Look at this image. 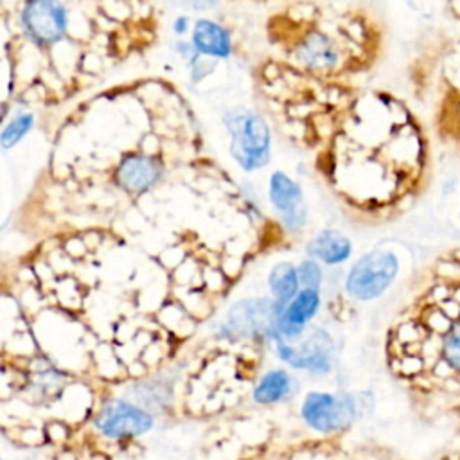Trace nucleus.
<instances>
[{
    "label": "nucleus",
    "instance_id": "25",
    "mask_svg": "<svg viewBox=\"0 0 460 460\" xmlns=\"http://www.w3.org/2000/svg\"><path fill=\"white\" fill-rule=\"evenodd\" d=\"M442 5H444V11L447 13V16L456 25H460V0H442Z\"/></svg>",
    "mask_w": 460,
    "mask_h": 460
},
{
    "label": "nucleus",
    "instance_id": "16",
    "mask_svg": "<svg viewBox=\"0 0 460 460\" xmlns=\"http://www.w3.org/2000/svg\"><path fill=\"white\" fill-rule=\"evenodd\" d=\"M352 241L334 228L320 230L305 244L307 257L316 259L325 266H338L347 262L352 255Z\"/></svg>",
    "mask_w": 460,
    "mask_h": 460
},
{
    "label": "nucleus",
    "instance_id": "1",
    "mask_svg": "<svg viewBox=\"0 0 460 460\" xmlns=\"http://www.w3.org/2000/svg\"><path fill=\"white\" fill-rule=\"evenodd\" d=\"M288 119L314 149L329 189L361 212H386L417 198L431 174L428 120L399 93L288 68Z\"/></svg>",
    "mask_w": 460,
    "mask_h": 460
},
{
    "label": "nucleus",
    "instance_id": "8",
    "mask_svg": "<svg viewBox=\"0 0 460 460\" xmlns=\"http://www.w3.org/2000/svg\"><path fill=\"white\" fill-rule=\"evenodd\" d=\"M273 345L279 359L296 370L322 376L332 368V340L320 327L307 329L296 341H286L279 336Z\"/></svg>",
    "mask_w": 460,
    "mask_h": 460
},
{
    "label": "nucleus",
    "instance_id": "24",
    "mask_svg": "<svg viewBox=\"0 0 460 460\" xmlns=\"http://www.w3.org/2000/svg\"><path fill=\"white\" fill-rule=\"evenodd\" d=\"M172 34L176 38H183L190 29H192V20L187 16V14H178L174 20H172Z\"/></svg>",
    "mask_w": 460,
    "mask_h": 460
},
{
    "label": "nucleus",
    "instance_id": "4",
    "mask_svg": "<svg viewBox=\"0 0 460 460\" xmlns=\"http://www.w3.org/2000/svg\"><path fill=\"white\" fill-rule=\"evenodd\" d=\"M406 74L411 95L428 113L431 133L460 151V31L422 45Z\"/></svg>",
    "mask_w": 460,
    "mask_h": 460
},
{
    "label": "nucleus",
    "instance_id": "10",
    "mask_svg": "<svg viewBox=\"0 0 460 460\" xmlns=\"http://www.w3.org/2000/svg\"><path fill=\"white\" fill-rule=\"evenodd\" d=\"M20 25L31 43L36 47H50L66 34L68 11L61 0H25Z\"/></svg>",
    "mask_w": 460,
    "mask_h": 460
},
{
    "label": "nucleus",
    "instance_id": "6",
    "mask_svg": "<svg viewBox=\"0 0 460 460\" xmlns=\"http://www.w3.org/2000/svg\"><path fill=\"white\" fill-rule=\"evenodd\" d=\"M401 261L392 250H372L363 253L347 271L345 291L358 302L379 298L397 279Z\"/></svg>",
    "mask_w": 460,
    "mask_h": 460
},
{
    "label": "nucleus",
    "instance_id": "18",
    "mask_svg": "<svg viewBox=\"0 0 460 460\" xmlns=\"http://www.w3.org/2000/svg\"><path fill=\"white\" fill-rule=\"evenodd\" d=\"M291 390H293L291 374L286 368H271L259 377L252 392V397L257 404L268 406V404H277L288 399Z\"/></svg>",
    "mask_w": 460,
    "mask_h": 460
},
{
    "label": "nucleus",
    "instance_id": "11",
    "mask_svg": "<svg viewBox=\"0 0 460 460\" xmlns=\"http://www.w3.org/2000/svg\"><path fill=\"white\" fill-rule=\"evenodd\" d=\"M153 426L155 417L149 411L124 399H108L95 415V428L111 440L137 438Z\"/></svg>",
    "mask_w": 460,
    "mask_h": 460
},
{
    "label": "nucleus",
    "instance_id": "3",
    "mask_svg": "<svg viewBox=\"0 0 460 460\" xmlns=\"http://www.w3.org/2000/svg\"><path fill=\"white\" fill-rule=\"evenodd\" d=\"M392 340L390 365L401 377L451 386L460 379V286H435L413 316L395 325Z\"/></svg>",
    "mask_w": 460,
    "mask_h": 460
},
{
    "label": "nucleus",
    "instance_id": "2",
    "mask_svg": "<svg viewBox=\"0 0 460 460\" xmlns=\"http://www.w3.org/2000/svg\"><path fill=\"white\" fill-rule=\"evenodd\" d=\"M275 36L288 65L331 81L361 83L388 49L381 16L356 2H296L275 23Z\"/></svg>",
    "mask_w": 460,
    "mask_h": 460
},
{
    "label": "nucleus",
    "instance_id": "9",
    "mask_svg": "<svg viewBox=\"0 0 460 460\" xmlns=\"http://www.w3.org/2000/svg\"><path fill=\"white\" fill-rule=\"evenodd\" d=\"M358 415L356 399L350 394L331 392H309L305 394L300 417L304 422L318 433H336L354 422Z\"/></svg>",
    "mask_w": 460,
    "mask_h": 460
},
{
    "label": "nucleus",
    "instance_id": "14",
    "mask_svg": "<svg viewBox=\"0 0 460 460\" xmlns=\"http://www.w3.org/2000/svg\"><path fill=\"white\" fill-rule=\"evenodd\" d=\"M320 305H322L320 289L300 288V291L289 300V304L277 316V334L286 341H296L307 331L309 322L318 314Z\"/></svg>",
    "mask_w": 460,
    "mask_h": 460
},
{
    "label": "nucleus",
    "instance_id": "12",
    "mask_svg": "<svg viewBox=\"0 0 460 460\" xmlns=\"http://www.w3.org/2000/svg\"><path fill=\"white\" fill-rule=\"evenodd\" d=\"M268 199L282 226L296 234L307 223V205L302 185L284 171H273L268 180Z\"/></svg>",
    "mask_w": 460,
    "mask_h": 460
},
{
    "label": "nucleus",
    "instance_id": "5",
    "mask_svg": "<svg viewBox=\"0 0 460 460\" xmlns=\"http://www.w3.org/2000/svg\"><path fill=\"white\" fill-rule=\"evenodd\" d=\"M221 122L228 135L230 156L244 172L259 171L270 164L271 128L259 110L243 104L230 106L223 111Z\"/></svg>",
    "mask_w": 460,
    "mask_h": 460
},
{
    "label": "nucleus",
    "instance_id": "15",
    "mask_svg": "<svg viewBox=\"0 0 460 460\" xmlns=\"http://www.w3.org/2000/svg\"><path fill=\"white\" fill-rule=\"evenodd\" d=\"M190 41L198 54L210 59H230L234 54V40L230 31L212 18H198L190 29Z\"/></svg>",
    "mask_w": 460,
    "mask_h": 460
},
{
    "label": "nucleus",
    "instance_id": "19",
    "mask_svg": "<svg viewBox=\"0 0 460 460\" xmlns=\"http://www.w3.org/2000/svg\"><path fill=\"white\" fill-rule=\"evenodd\" d=\"M36 117L31 111H18L11 117V120L0 131V147L13 149L18 146L34 128Z\"/></svg>",
    "mask_w": 460,
    "mask_h": 460
},
{
    "label": "nucleus",
    "instance_id": "17",
    "mask_svg": "<svg viewBox=\"0 0 460 460\" xmlns=\"http://www.w3.org/2000/svg\"><path fill=\"white\" fill-rule=\"evenodd\" d=\"M268 288L271 293V298L275 302L277 313L280 314L282 309L289 304V300L300 291V280L298 271L293 262L282 261L277 262L270 273H268Z\"/></svg>",
    "mask_w": 460,
    "mask_h": 460
},
{
    "label": "nucleus",
    "instance_id": "23",
    "mask_svg": "<svg viewBox=\"0 0 460 460\" xmlns=\"http://www.w3.org/2000/svg\"><path fill=\"white\" fill-rule=\"evenodd\" d=\"M172 50H174V54L176 56H180L183 61H190L198 52H196V49H194V45H192V41L189 40H183V38H178L174 43H172Z\"/></svg>",
    "mask_w": 460,
    "mask_h": 460
},
{
    "label": "nucleus",
    "instance_id": "21",
    "mask_svg": "<svg viewBox=\"0 0 460 460\" xmlns=\"http://www.w3.org/2000/svg\"><path fill=\"white\" fill-rule=\"evenodd\" d=\"M187 66H189V75H190V83L192 84H198L201 83L216 66V59H210V58H205L201 54H196L190 61H187Z\"/></svg>",
    "mask_w": 460,
    "mask_h": 460
},
{
    "label": "nucleus",
    "instance_id": "13",
    "mask_svg": "<svg viewBox=\"0 0 460 460\" xmlns=\"http://www.w3.org/2000/svg\"><path fill=\"white\" fill-rule=\"evenodd\" d=\"M164 176L160 158L146 153H128L115 169L117 185L128 194H142L153 189Z\"/></svg>",
    "mask_w": 460,
    "mask_h": 460
},
{
    "label": "nucleus",
    "instance_id": "7",
    "mask_svg": "<svg viewBox=\"0 0 460 460\" xmlns=\"http://www.w3.org/2000/svg\"><path fill=\"white\" fill-rule=\"evenodd\" d=\"M277 316L273 298H244L230 307L219 331L225 338H266L273 341L279 336Z\"/></svg>",
    "mask_w": 460,
    "mask_h": 460
},
{
    "label": "nucleus",
    "instance_id": "22",
    "mask_svg": "<svg viewBox=\"0 0 460 460\" xmlns=\"http://www.w3.org/2000/svg\"><path fill=\"white\" fill-rule=\"evenodd\" d=\"M180 5L194 13H208L221 5V0H180Z\"/></svg>",
    "mask_w": 460,
    "mask_h": 460
},
{
    "label": "nucleus",
    "instance_id": "26",
    "mask_svg": "<svg viewBox=\"0 0 460 460\" xmlns=\"http://www.w3.org/2000/svg\"><path fill=\"white\" fill-rule=\"evenodd\" d=\"M458 219H460V214H458Z\"/></svg>",
    "mask_w": 460,
    "mask_h": 460
},
{
    "label": "nucleus",
    "instance_id": "20",
    "mask_svg": "<svg viewBox=\"0 0 460 460\" xmlns=\"http://www.w3.org/2000/svg\"><path fill=\"white\" fill-rule=\"evenodd\" d=\"M298 280L302 288H311V289H320L322 282H323V270L320 266V262L316 259H304L298 266Z\"/></svg>",
    "mask_w": 460,
    "mask_h": 460
}]
</instances>
